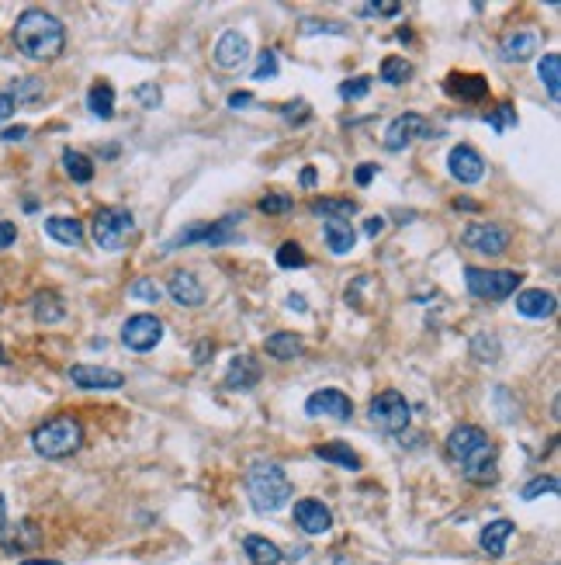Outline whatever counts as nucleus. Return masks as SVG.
Segmentation results:
<instances>
[{
	"label": "nucleus",
	"instance_id": "55",
	"mask_svg": "<svg viewBox=\"0 0 561 565\" xmlns=\"http://www.w3.org/2000/svg\"><path fill=\"white\" fill-rule=\"evenodd\" d=\"M302 188H315V167H305V170H302Z\"/></svg>",
	"mask_w": 561,
	"mask_h": 565
},
{
	"label": "nucleus",
	"instance_id": "12",
	"mask_svg": "<svg viewBox=\"0 0 561 565\" xmlns=\"http://www.w3.org/2000/svg\"><path fill=\"white\" fill-rule=\"evenodd\" d=\"M305 416H329V420H340V424H347L350 416H353V403H350L347 392L340 389H323V392H312L309 399H305Z\"/></svg>",
	"mask_w": 561,
	"mask_h": 565
},
{
	"label": "nucleus",
	"instance_id": "11",
	"mask_svg": "<svg viewBox=\"0 0 561 565\" xmlns=\"http://www.w3.org/2000/svg\"><path fill=\"white\" fill-rule=\"evenodd\" d=\"M430 136H433V129L426 125V118L416 115V112H406V115H399L385 129V150L399 153V150H406L409 142H416V139H430Z\"/></svg>",
	"mask_w": 561,
	"mask_h": 565
},
{
	"label": "nucleus",
	"instance_id": "7",
	"mask_svg": "<svg viewBox=\"0 0 561 565\" xmlns=\"http://www.w3.org/2000/svg\"><path fill=\"white\" fill-rule=\"evenodd\" d=\"M132 233H136V219L125 209H101L94 215V243L101 250H108V254L125 250V243H129Z\"/></svg>",
	"mask_w": 561,
	"mask_h": 565
},
{
	"label": "nucleus",
	"instance_id": "37",
	"mask_svg": "<svg viewBox=\"0 0 561 565\" xmlns=\"http://www.w3.org/2000/svg\"><path fill=\"white\" fill-rule=\"evenodd\" d=\"M309 264V257H305V250L291 239V243H285L281 250H277V268H288V271H295V268H305Z\"/></svg>",
	"mask_w": 561,
	"mask_h": 565
},
{
	"label": "nucleus",
	"instance_id": "46",
	"mask_svg": "<svg viewBox=\"0 0 561 565\" xmlns=\"http://www.w3.org/2000/svg\"><path fill=\"white\" fill-rule=\"evenodd\" d=\"M315 32H329V35H343L347 28H343V24H326V21L302 18V35H315Z\"/></svg>",
	"mask_w": 561,
	"mask_h": 565
},
{
	"label": "nucleus",
	"instance_id": "2",
	"mask_svg": "<svg viewBox=\"0 0 561 565\" xmlns=\"http://www.w3.org/2000/svg\"><path fill=\"white\" fill-rule=\"evenodd\" d=\"M15 45L24 59H35V63H49V59L63 56L66 49V28L53 11H42V7H28L24 15H18L15 21Z\"/></svg>",
	"mask_w": 561,
	"mask_h": 565
},
{
	"label": "nucleus",
	"instance_id": "29",
	"mask_svg": "<svg viewBox=\"0 0 561 565\" xmlns=\"http://www.w3.org/2000/svg\"><path fill=\"white\" fill-rule=\"evenodd\" d=\"M32 316H35V323H59L66 316V306L56 292H39L32 298Z\"/></svg>",
	"mask_w": 561,
	"mask_h": 565
},
{
	"label": "nucleus",
	"instance_id": "49",
	"mask_svg": "<svg viewBox=\"0 0 561 565\" xmlns=\"http://www.w3.org/2000/svg\"><path fill=\"white\" fill-rule=\"evenodd\" d=\"M15 108H18V104L11 101V94H7V91H0V122H7V118L15 115Z\"/></svg>",
	"mask_w": 561,
	"mask_h": 565
},
{
	"label": "nucleus",
	"instance_id": "42",
	"mask_svg": "<svg viewBox=\"0 0 561 565\" xmlns=\"http://www.w3.org/2000/svg\"><path fill=\"white\" fill-rule=\"evenodd\" d=\"M264 215H288L291 212V198L288 195H264L256 205Z\"/></svg>",
	"mask_w": 561,
	"mask_h": 565
},
{
	"label": "nucleus",
	"instance_id": "53",
	"mask_svg": "<svg viewBox=\"0 0 561 565\" xmlns=\"http://www.w3.org/2000/svg\"><path fill=\"white\" fill-rule=\"evenodd\" d=\"M382 229H385V219H368V222H364V233L368 236H378Z\"/></svg>",
	"mask_w": 561,
	"mask_h": 565
},
{
	"label": "nucleus",
	"instance_id": "32",
	"mask_svg": "<svg viewBox=\"0 0 561 565\" xmlns=\"http://www.w3.org/2000/svg\"><path fill=\"white\" fill-rule=\"evenodd\" d=\"M378 77H382V83H388V87H399V83H406V80L412 77V63L402 56H385L382 59Z\"/></svg>",
	"mask_w": 561,
	"mask_h": 565
},
{
	"label": "nucleus",
	"instance_id": "36",
	"mask_svg": "<svg viewBox=\"0 0 561 565\" xmlns=\"http://www.w3.org/2000/svg\"><path fill=\"white\" fill-rule=\"evenodd\" d=\"M485 122H488V129H496V132H509V129H517V108H513L509 101H499V104L485 115Z\"/></svg>",
	"mask_w": 561,
	"mask_h": 565
},
{
	"label": "nucleus",
	"instance_id": "59",
	"mask_svg": "<svg viewBox=\"0 0 561 565\" xmlns=\"http://www.w3.org/2000/svg\"><path fill=\"white\" fill-rule=\"evenodd\" d=\"M329 565H350L347 559H340V555H336V559H329Z\"/></svg>",
	"mask_w": 561,
	"mask_h": 565
},
{
	"label": "nucleus",
	"instance_id": "5",
	"mask_svg": "<svg viewBox=\"0 0 561 565\" xmlns=\"http://www.w3.org/2000/svg\"><path fill=\"white\" fill-rule=\"evenodd\" d=\"M468 295L485 298V302H503L509 295H517L523 285L520 271H485V268H465Z\"/></svg>",
	"mask_w": 561,
	"mask_h": 565
},
{
	"label": "nucleus",
	"instance_id": "38",
	"mask_svg": "<svg viewBox=\"0 0 561 565\" xmlns=\"http://www.w3.org/2000/svg\"><path fill=\"white\" fill-rule=\"evenodd\" d=\"M357 15L361 18H395V15H402V4H395V0H388V4H361Z\"/></svg>",
	"mask_w": 561,
	"mask_h": 565
},
{
	"label": "nucleus",
	"instance_id": "52",
	"mask_svg": "<svg viewBox=\"0 0 561 565\" xmlns=\"http://www.w3.org/2000/svg\"><path fill=\"white\" fill-rule=\"evenodd\" d=\"M24 136H28V129H24V125H15V129L4 132V142H18V139H24Z\"/></svg>",
	"mask_w": 561,
	"mask_h": 565
},
{
	"label": "nucleus",
	"instance_id": "47",
	"mask_svg": "<svg viewBox=\"0 0 561 565\" xmlns=\"http://www.w3.org/2000/svg\"><path fill=\"white\" fill-rule=\"evenodd\" d=\"M281 115L288 118V122H305L312 112H309V104H305V101H295V104H285V108H281Z\"/></svg>",
	"mask_w": 561,
	"mask_h": 565
},
{
	"label": "nucleus",
	"instance_id": "10",
	"mask_svg": "<svg viewBox=\"0 0 561 565\" xmlns=\"http://www.w3.org/2000/svg\"><path fill=\"white\" fill-rule=\"evenodd\" d=\"M461 243L482 257H499L509 250V233L496 222H471L461 233Z\"/></svg>",
	"mask_w": 561,
	"mask_h": 565
},
{
	"label": "nucleus",
	"instance_id": "40",
	"mask_svg": "<svg viewBox=\"0 0 561 565\" xmlns=\"http://www.w3.org/2000/svg\"><path fill=\"white\" fill-rule=\"evenodd\" d=\"M368 91H371V77H353V80H343V83H340V98L343 101L368 98Z\"/></svg>",
	"mask_w": 561,
	"mask_h": 565
},
{
	"label": "nucleus",
	"instance_id": "45",
	"mask_svg": "<svg viewBox=\"0 0 561 565\" xmlns=\"http://www.w3.org/2000/svg\"><path fill=\"white\" fill-rule=\"evenodd\" d=\"M132 94H136V101L142 108H160V101H163V91L156 83H139Z\"/></svg>",
	"mask_w": 561,
	"mask_h": 565
},
{
	"label": "nucleus",
	"instance_id": "3",
	"mask_svg": "<svg viewBox=\"0 0 561 565\" xmlns=\"http://www.w3.org/2000/svg\"><path fill=\"white\" fill-rule=\"evenodd\" d=\"M247 496L256 513H274L291 500V482L277 462H253L247 472Z\"/></svg>",
	"mask_w": 561,
	"mask_h": 565
},
{
	"label": "nucleus",
	"instance_id": "39",
	"mask_svg": "<svg viewBox=\"0 0 561 565\" xmlns=\"http://www.w3.org/2000/svg\"><path fill=\"white\" fill-rule=\"evenodd\" d=\"M544 492H558V479L555 475H541V479H530L527 486H523V500H537Z\"/></svg>",
	"mask_w": 561,
	"mask_h": 565
},
{
	"label": "nucleus",
	"instance_id": "8",
	"mask_svg": "<svg viewBox=\"0 0 561 565\" xmlns=\"http://www.w3.org/2000/svg\"><path fill=\"white\" fill-rule=\"evenodd\" d=\"M368 416L378 430H385V433H402V430L409 427V420H412V406H409V399L402 392L385 389L371 399Z\"/></svg>",
	"mask_w": 561,
	"mask_h": 565
},
{
	"label": "nucleus",
	"instance_id": "18",
	"mask_svg": "<svg viewBox=\"0 0 561 565\" xmlns=\"http://www.w3.org/2000/svg\"><path fill=\"white\" fill-rule=\"evenodd\" d=\"M555 309H558V298L544 288H527L517 295V312L527 319H547V316H555Z\"/></svg>",
	"mask_w": 561,
	"mask_h": 565
},
{
	"label": "nucleus",
	"instance_id": "28",
	"mask_svg": "<svg viewBox=\"0 0 561 565\" xmlns=\"http://www.w3.org/2000/svg\"><path fill=\"white\" fill-rule=\"evenodd\" d=\"M353 243H357L353 226H350V222H340V219H329L326 222V247L329 250H333L336 257H343L353 250Z\"/></svg>",
	"mask_w": 561,
	"mask_h": 565
},
{
	"label": "nucleus",
	"instance_id": "33",
	"mask_svg": "<svg viewBox=\"0 0 561 565\" xmlns=\"http://www.w3.org/2000/svg\"><path fill=\"white\" fill-rule=\"evenodd\" d=\"M541 83L547 87V98L558 101L561 98V56L558 53H547V56L541 59Z\"/></svg>",
	"mask_w": 561,
	"mask_h": 565
},
{
	"label": "nucleus",
	"instance_id": "16",
	"mask_svg": "<svg viewBox=\"0 0 561 565\" xmlns=\"http://www.w3.org/2000/svg\"><path fill=\"white\" fill-rule=\"evenodd\" d=\"M247 56H250V42H247L243 32H233V28H229V32L218 35V42H215V63H218V66L236 70V66L247 63Z\"/></svg>",
	"mask_w": 561,
	"mask_h": 565
},
{
	"label": "nucleus",
	"instance_id": "20",
	"mask_svg": "<svg viewBox=\"0 0 561 565\" xmlns=\"http://www.w3.org/2000/svg\"><path fill=\"white\" fill-rule=\"evenodd\" d=\"M447 94H454V98L461 101H482L485 94H488V83H485V77H479V73H450V77L444 80Z\"/></svg>",
	"mask_w": 561,
	"mask_h": 565
},
{
	"label": "nucleus",
	"instance_id": "1",
	"mask_svg": "<svg viewBox=\"0 0 561 565\" xmlns=\"http://www.w3.org/2000/svg\"><path fill=\"white\" fill-rule=\"evenodd\" d=\"M444 451H447V458L461 468V475H465L468 482H475V486H488V482H496V479H499L496 451H492V444H488V437H485L482 427H475V424H461V427H454L450 433H447Z\"/></svg>",
	"mask_w": 561,
	"mask_h": 565
},
{
	"label": "nucleus",
	"instance_id": "22",
	"mask_svg": "<svg viewBox=\"0 0 561 565\" xmlns=\"http://www.w3.org/2000/svg\"><path fill=\"white\" fill-rule=\"evenodd\" d=\"M243 551L250 555L253 565H281V559H285V551L274 545L271 538H264V534H247L243 538Z\"/></svg>",
	"mask_w": 561,
	"mask_h": 565
},
{
	"label": "nucleus",
	"instance_id": "14",
	"mask_svg": "<svg viewBox=\"0 0 561 565\" xmlns=\"http://www.w3.org/2000/svg\"><path fill=\"white\" fill-rule=\"evenodd\" d=\"M447 170H450L454 180H461V184H475L485 174V160L479 156L475 146H454L450 156H447Z\"/></svg>",
	"mask_w": 561,
	"mask_h": 565
},
{
	"label": "nucleus",
	"instance_id": "17",
	"mask_svg": "<svg viewBox=\"0 0 561 565\" xmlns=\"http://www.w3.org/2000/svg\"><path fill=\"white\" fill-rule=\"evenodd\" d=\"M295 524L302 527L305 534H326L333 527V513L319 500H298L295 503Z\"/></svg>",
	"mask_w": 561,
	"mask_h": 565
},
{
	"label": "nucleus",
	"instance_id": "19",
	"mask_svg": "<svg viewBox=\"0 0 561 565\" xmlns=\"http://www.w3.org/2000/svg\"><path fill=\"white\" fill-rule=\"evenodd\" d=\"M256 382H260V365H256V357H250V354L233 357V365L226 371V389L247 392V389H253Z\"/></svg>",
	"mask_w": 561,
	"mask_h": 565
},
{
	"label": "nucleus",
	"instance_id": "15",
	"mask_svg": "<svg viewBox=\"0 0 561 565\" xmlns=\"http://www.w3.org/2000/svg\"><path fill=\"white\" fill-rule=\"evenodd\" d=\"M167 292H170V298H174L177 306H188V309H194V306H205V285L198 281V274L191 271H174L170 274V281H167Z\"/></svg>",
	"mask_w": 561,
	"mask_h": 565
},
{
	"label": "nucleus",
	"instance_id": "44",
	"mask_svg": "<svg viewBox=\"0 0 561 565\" xmlns=\"http://www.w3.org/2000/svg\"><path fill=\"white\" fill-rule=\"evenodd\" d=\"M253 77H256V80L277 77V53H274V49L260 53V59H256V70H253Z\"/></svg>",
	"mask_w": 561,
	"mask_h": 565
},
{
	"label": "nucleus",
	"instance_id": "60",
	"mask_svg": "<svg viewBox=\"0 0 561 565\" xmlns=\"http://www.w3.org/2000/svg\"><path fill=\"white\" fill-rule=\"evenodd\" d=\"M0 365H4V351H0Z\"/></svg>",
	"mask_w": 561,
	"mask_h": 565
},
{
	"label": "nucleus",
	"instance_id": "34",
	"mask_svg": "<svg viewBox=\"0 0 561 565\" xmlns=\"http://www.w3.org/2000/svg\"><path fill=\"white\" fill-rule=\"evenodd\" d=\"M63 167H66V174L73 177L77 184H91V180H94V163H91V156L77 153V150H66V153H63Z\"/></svg>",
	"mask_w": 561,
	"mask_h": 565
},
{
	"label": "nucleus",
	"instance_id": "31",
	"mask_svg": "<svg viewBox=\"0 0 561 565\" xmlns=\"http://www.w3.org/2000/svg\"><path fill=\"white\" fill-rule=\"evenodd\" d=\"M0 545H4V551H21V548L39 545V527L24 521V524H18L15 531H4V534H0Z\"/></svg>",
	"mask_w": 561,
	"mask_h": 565
},
{
	"label": "nucleus",
	"instance_id": "35",
	"mask_svg": "<svg viewBox=\"0 0 561 565\" xmlns=\"http://www.w3.org/2000/svg\"><path fill=\"white\" fill-rule=\"evenodd\" d=\"M42 91H45V83L42 80H35V77H21V80H15L11 83V101L15 104H39V98H42Z\"/></svg>",
	"mask_w": 561,
	"mask_h": 565
},
{
	"label": "nucleus",
	"instance_id": "4",
	"mask_svg": "<svg viewBox=\"0 0 561 565\" xmlns=\"http://www.w3.org/2000/svg\"><path fill=\"white\" fill-rule=\"evenodd\" d=\"M83 444V427L73 416H53L32 433V448L42 458H70Z\"/></svg>",
	"mask_w": 561,
	"mask_h": 565
},
{
	"label": "nucleus",
	"instance_id": "54",
	"mask_svg": "<svg viewBox=\"0 0 561 565\" xmlns=\"http://www.w3.org/2000/svg\"><path fill=\"white\" fill-rule=\"evenodd\" d=\"M454 209H458V212H461V209L475 212V209H479V201H471V198H454Z\"/></svg>",
	"mask_w": 561,
	"mask_h": 565
},
{
	"label": "nucleus",
	"instance_id": "24",
	"mask_svg": "<svg viewBox=\"0 0 561 565\" xmlns=\"http://www.w3.org/2000/svg\"><path fill=\"white\" fill-rule=\"evenodd\" d=\"M302 336H295V333H271L267 340H264V351H267V357H274V361H295L298 354H302Z\"/></svg>",
	"mask_w": 561,
	"mask_h": 565
},
{
	"label": "nucleus",
	"instance_id": "50",
	"mask_svg": "<svg viewBox=\"0 0 561 565\" xmlns=\"http://www.w3.org/2000/svg\"><path fill=\"white\" fill-rule=\"evenodd\" d=\"M250 104H253L250 91H236V94H229V108H250Z\"/></svg>",
	"mask_w": 561,
	"mask_h": 565
},
{
	"label": "nucleus",
	"instance_id": "58",
	"mask_svg": "<svg viewBox=\"0 0 561 565\" xmlns=\"http://www.w3.org/2000/svg\"><path fill=\"white\" fill-rule=\"evenodd\" d=\"M21 565H63V562H53V559H28V562Z\"/></svg>",
	"mask_w": 561,
	"mask_h": 565
},
{
	"label": "nucleus",
	"instance_id": "26",
	"mask_svg": "<svg viewBox=\"0 0 561 565\" xmlns=\"http://www.w3.org/2000/svg\"><path fill=\"white\" fill-rule=\"evenodd\" d=\"M315 458L333 462V465H340V468H350V472H357V468H361L357 451L350 448V444H343V441H326V444H319V448H315Z\"/></svg>",
	"mask_w": 561,
	"mask_h": 565
},
{
	"label": "nucleus",
	"instance_id": "27",
	"mask_svg": "<svg viewBox=\"0 0 561 565\" xmlns=\"http://www.w3.org/2000/svg\"><path fill=\"white\" fill-rule=\"evenodd\" d=\"M309 209L319 219H340V222H350V215L357 212V205L350 201V198H312L309 201Z\"/></svg>",
	"mask_w": 561,
	"mask_h": 565
},
{
	"label": "nucleus",
	"instance_id": "48",
	"mask_svg": "<svg viewBox=\"0 0 561 565\" xmlns=\"http://www.w3.org/2000/svg\"><path fill=\"white\" fill-rule=\"evenodd\" d=\"M18 239V229H15V222H0V250H7L11 243Z\"/></svg>",
	"mask_w": 561,
	"mask_h": 565
},
{
	"label": "nucleus",
	"instance_id": "6",
	"mask_svg": "<svg viewBox=\"0 0 561 565\" xmlns=\"http://www.w3.org/2000/svg\"><path fill=\"white\" fill-rule=\"evenodd\" d=\"M243 222L239 212H229L218 222H194V226H184L180 233L167 243V250H177V247H191V243H208V247H226L236 239V226Z\"/></svg>",
	"mask_w": 561,
	"mask_h": 565
},
{
	"label": "nucleus",
	"instance_id": "56",
	"mask_svg": "<svg viewBox=\"0 0 561 565\" xmlns=\"http://www.w3.org/2000/svg\"><path fill=\"white\" fill-rule=\"evenodd\" d=\"M288 306H291V309H298V312H302V309H305V298H298V295H291V298H288Z\"/></svg>",
	"mask_w": 561,
	"mask_h": 565
},
{
	"label": "nucleus",
	"instance_id": "23",
	"mask_svg": "<svg viewBox=\"0 0 561 565\" xmlns=\"http://www.w3.org/2000/svg\"><path fill=\"white\" fill-rule=\"evenodd\" d=\"M513 531H517V524L513 521H492V524L482 531V551L485 555H492V559H503L506 551V541L513 538Z\"/></svg>",
	"mask_w": 561,
	"mask_h": 565
},
{
	"label": "nucleus",
	"instance_id": "43",
	"mask_svg": "<svg viewBox=\"0 0 561 565\" xmlns=\"http://www.w3.org/2000/svg\"><path fill=\"white\" fill-rule=\"evenodd\" d=\"M471 347H475V357H479V361H496V357H499V340H496V336H475Z\"/></svg>",
	"mask_w": 561,
	"mask_h": 565
},
{
	"label": "nucleus",
	"instance_id": "30",
	"mask_svg": "<svg viewBox=\"0 0 561 565\" xmlns=\"http://www.w3.org/2000/svg\"><path fill=\"white\" fill-rule=\"evenodd\" d=\"M45 233L53 236L56 243L63 247H77L80 239H83V226H80L77 219H45Z\"/></svg>",
	"mask_w": 561,
	"mask_h": 565
},
{
	"label": "nucleus",
	"instance_id": "21",
	"mask_svg": "<svg viewBox=\"0 0 561 565\" xmlns=\"http://www.w3.org/2000/svg\"><path fill=\"white\" fill-rule=\"evenodd\" d=\"M537 45H541L537 32H517V35H506L499 53H503L506 63H527V59L537 53Z\"/></svg>",
	"mask_w": 561,
	"mask_h": 565
},
{
	"label": "nucleus",
	"instance_id": "57",
	"mask_svg": "<svg viewBox=\"0 0 561 565\" xmlns=\"http://www.w3.org/2000/svg\"><path fill=\"white\" fill-rule=\"evenodd\" d=\"M7 531V510H4V496H0V534Z\"/></svg>",
	"mask_w": 561,
	"mask_h": 565
},
{
	"label": "nucleus",
	"instance_id": "51",
	"mask_svg": "<svg viewBox=\"0 0 561 565\" xmlns=\"http://www.w3.org/2000/svg\"><path fill=\"white\" fill-rule=\"evenodd\" d=\"M374 174H378V167H374V163H364V167H357V174L353 177H357V184H361V188H368V180Z\"/></svg>",
	"mask_w": 561,
	"mask_h": 565
},
{
	"label": "nucleus",
	"instance_id": "41",
	"mask_svg": "<svg viewBox=\"0 0 561 565\" xmlns=\"http://www.w3.org/2000/svg\"><path fill=\"white\" fill-rule=\"evenodd\" d=\"M129 295H136V298H142V302H160V298H163L160 285L150 281V278H139V281H132V285H129Z\"/></svg>",
	"mask_w": 561,
	"mask_h": 565
},
{
	"label": "nucleus",
	"instance_id": "13",
	"mask_svg": "<svg viewBox=\"0 0 561 565\" xmlns=\"http://www.w3.org/2000/svg\"><path fill=\"white\" fill-rule=\"evenodd\" d=\"M70 382L77 389H108L115 392L125 385V375L115 368H97V365H73L70 368Z\"/></svg>",
	"mask_w": 561,
	"mask_h": 565
},
{
	"label": "nucleus",
	"instance_id": "9",
	"mask_svg": "<svg viewBox=\"0 0 561 565\" xmlns=\"http://www.w3.org/2000/svg\"><path fill=\"white\" fill-rule=\"evenodd\" d=\"M121 340L125 347L136 354H150L163 340V323L150 316V312H139V316H129V323L121 326Z\"/></svg>",
	"mask_w": 561,
	"mask_h": 565
},
{
	"label": "nucleus",
	"instance_id": "25",
	"mask_svg": "<svg viewBox=\"0 0 561 565\" xmlns=\"http://www.w3.org/2000/svg\"><path fill=\"white\" fill-rule=\"evenodd\" d=\"M87 112L94 118H104V122L115 115V91H111L108 80H97L94 87L87 91Z\"/></svg>",
	"mask_w": 561,
	"mask_h": 565
}]
</instances>
